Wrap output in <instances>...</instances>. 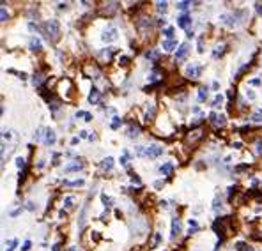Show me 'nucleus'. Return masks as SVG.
I'll return each instance as SVG.
<instances>
[{
    "mask_svg": "<svg viewBox=\"0 0 262 251\" xmlns=\"http://www.w3.org/2000/svg\"><path fill=\"white\" fill-rule=\"evenodd\" d=\"M44 32H46V37L55 43L57 39L60 37V27H59V21L57 20H50V21L44 23Z\"/></svg>",
    "mask_w": 262,
    "mask_h": 251,
    "instance_id": "obj_1",
    "label": "nucleus"
},
{
    "mask_svg": "<svg viewBox=\"0 0 262 251\" xmlns=\"http://www.w3.org/2000/svg\"><path fill=\"white\" fill-rule=\"evenodd\" d=\"M202 138H204V131H202V129H195V131H190L188 135H186V140H188V143H191V145L198 143Z\"/></svg>",
    "mask_w": 262,
    "mask_h": 251,
    "instance_id": "obj_2",
    "label": "nucleus"
},
{
    "mask_svg": "<svg viewBox=\"0 0 262 251\" xmlns=\"http://www.w3.org/2000/svg\"><path fill=\"white\" fill-rule=\"evenodd\" d=\"M161 154H163V147H159V145H149V147L145 149V156L151 158V159L159 158Z\"/></svg>",
    "mask_w": 262,
    "mask_h": 251,
    "instance_id": "obj_3",
    "label": "nucleus"
},
{
    "mask_svg": "<svg viewBox=\"0 0 262 251\" xmlns=\"http://www.w3.org/2000/svg\"><path fill=\"white\" fill-rule=\"evenodd\" d=\"M200 73H202V66L190 64V66L186 67V76H190V78H198L200 76Z\"/></svg>",
    "mask_w": 262,
    "mask_h": 251,
    "instance_id": "obj_4",
    "label": "nucleus"
},
{
    "mask_svg": "<svg viewBox=\"0 0 262 251\" xmlns=\"http://www.w3.org/2000/svg\"><path fill=\"white\" fill-rule=\"evenodd\" d=\"M188 51H190V46L188 44H181L179 48H177V51H175V60L177 62H181V60H184L186 59V55H188Z\"/></svg>",
    "mask_w": 262,
    "mask_h": 251,
    "instance_id": "obj_5",
    "label": "nucleus"
},
{
    "mask_svg": "<svg viewBox=\"0 0 262 251\" xmlns=\"http://www.w3.org/2000/svg\"><path fill=\"white\" fill-rule=\"evenodd\" d=\"M209 120H211L216 127H221V126H225V122H227V120H225V115H220V113H211L209 115Z\"/></svg>",
    "mask_w": 262,
    "mask_h": 251,
    "instance_id": "obj_6",
    "label": "nucleus"
},
{
    "mask_svg": "<svg viewBox=\"0 0 262 251\" xmlns=\"http://www.w3.org/2000/svg\"><path fill=\"white\" fill-rule=\"evenodd\" d=\"M117 9H119V4H117V2H108V4H104V7H101V12L110 16V14H114Z\"/></svg>",
    "mask_w": 262,
    "mask_h": 251,
    "instance_id": "obj_7",
    "label": "nucleus"
},
{
    "mask_svg": "<svg viewBox=\"0 0 262 251\" xmlns=\"http://www.w3.org/2000/svg\"><path fill=\"white\" fill-rule=\"evenodd\" d=\"M177 25H179L181 28H188L191 25V18L188 16V14H181V16L177 18Z\"/></svg>",
    "mask_w": 262,
    "mask_h": 251,
    "instance_id": "obj_8",
    "label": "nucleus"
},
{
    "mask_svg": "<svg viewBox=\"0 0 262 251\" xmlns=\"http://www.w3.org/2000/svg\"><path fill=\"white\" fill-rule=\"evenodd\" d=\"M220 20H221V23L229 25V27H234L235 23H237V21H235V14H221Z\"/></svg>",
    "mask_w": 262,
    "mask_h": 251,
    "instance_id": "obj_9",
    "label": "nucleus"
},
{
    "mask_svg": "<svg viewBox=\"0 0 262 251\" xmlns=\"http://www.w3.org/2000/svg\"><path fill=\"white\" fill-rule=\"evenodd\" d=\"M115 39H117V30H115V28H108V30L103 34V41H106V43L115 41Z\"/></svg>",
    "mask_w": 262,
    "mask_h": 251,
    "instance_id": "obj_10",
    "label": "nucleus"
},
{
    "mask_svg": "<svg viewBox=\"0 0 262 251\" xmlns=\"http://www.w3.org/2000/svg\"><path fill=\"white\" fill-rule=\"evenodd\" d=\"M83 168V163H82V159H78V161H75V163L71 164H67L64 168V172H75V170H82Z\"/></svg>",
    "mask_w": 262,
    "mask_h": 251,
    "instance_id": "obj_11",
    "label": "nucleus"
},
{
    "mask_svg": "<svg viewBox=\"0 0 262 251\" xmlns=\"http://www.w3.org/2000/svg\"><path fill=\"white\" fill-rule=\"evenodd\" d=\"M179 234H181V221L179 218H174V221H172V237H175Z\"/></svg>",
    "mask_w": 262,
    "mask_h": 251,
    "instance_id": "obj_12",
    "label": "nucleus"
},
{
    "mask_svg": "<svg viewBox=\"0 0 262 251\" xmlns=\"http://www.w3.org/2000/svg\"><path fill=\"white\" fill-rule=\"evenodd\" d=\"M55 140H57L55 133L51 131V129H48V131H46V136H44V142H46V145H53Z\"/></svg>",
    "mask_w": 262,
    "mask_h": 251,
    "instance_id": "obj_13",
    "label": "nucleus"
},
{
    "mask_svg": "<svg viewBox=\"0 0 262 251\" xmlns=\"http://www.w3.org/2000/svg\"><path fill=\"white\" fill-rule=\"evenodd\" d=\"M145 57H147L149 60H159V57H161V53H159L158 50H149L147 53H145Z\"/></svg>",
    "mask_w": 262,
    "mask_h": 251,
    "instance_id": "obj_14",
    "label": "nucleus"
},
{
    "mask_svg": "<svg viewBox=\"0 0 262 251\" xmlns=\"http://www.w3.org/2000/svg\"><path fill=\"white\" fill-rule=\"evenodd\" d=\"M175 46H177V41H175V39H168V41H165L163 43V48L167 50V51H172Z\"/></svg>",
    "mask_w": 262,
    "mask_h": 251,
    "instance_id": "obj_15",
    "label": "nucleus"
},
{
    "mask_svg": "<svg viewBox=\"0 0 262 251\" xmlns=\"http://www.w3.org/2000/svg\"><path fill=\"white\" fill-rule=\"evenodd\" d=\"M89 101H90V104H96L99 101V90L98 88H92V92L89 96Z\"/></svg>",
    "mask_w": 262,
    "mask_h": 251,
    "instance_id": "obj_16",
    "label": "nucleus"
},
{
    "mask_svg": "<svg viewBox=\"0 0 262 251\" xmlns=\"http://www.w3.org/2000/svg\"><path fill=\"white\" fill-rule=\"evenodd\" d=\"M159 170H161V173H163V175H172V170H174V164H172V163H165V164H163V166H161V168H159Z\"/></svg>",
    "mask_w": 262,
    "mask_h": 251,
    "instance_id": "obj_17",
    "label": "nucleus"
},
{
    "mask_svg": "<svg viewBox=\"0 0 262 251\" xmlns=\"http://www.w3.org/2000/svg\"><path fill=\"white\" fill-rule=\"evenodd\" d=\"M112 166H114V159H112V158H106V159L101 161V168H103V170H110Z\"/></svg>",
    "mask_w": 262,
    "mask_h": 251,
    "instance_id": "obj_18",
    "label": "nucleus"
},
{
    "mask_svg": "<svg viewBox=\"0 0 262 251\" xmlns=\"http://www.w3.org/2000/svg\"><path fill=\"white\" fill-rule=\"evenodd\" d=\"M30 50H32V51H39V50H41V41H39L37 37H34L32 41H30Z\"/></svg>",
    "mask_w": 262,
    "mask_h": 251,
    "instance_id": "obj_19",
    "label": "nucleus"
},
{
    "mask_svg": "<svg viewBox=\"0 0 262 251\" xmlns=\"http://www.w3.org/2000/svg\"><path fill=\"white\" fill-rule=\"evenodd\" d=\"M140 135V127L138 126H131L129 127V133H128V136L129 138H135V136H138Z\"/></svg>",
    "mask_w": 262,
    "mask_h": 251,
    "instance_id": "obj_20",
    "label": "nucleus"
},
{
    "mask_svg": "<svg viewBox=\"0 0 262 251\" xmlns=\"http://www.w3.org/2000/svg\"><path fill=\"white\" fill-rule=\"evenodd\" d=\"M206 99H207V88L202 87L198 90V101H206Z\"/></svg>",
    "mask_w": 262,
    "mask_h": 251,
    "instance_id": "obj_21",
    "label": "nucleus"
},
{
    "mask_svg": "<svg viewBox=\"0 0 262 251\" xmlns=\"http://www.w3.org/2000/svg\"><path fill=\"white\" fill-rule=\"evenodd\" d=\"M76 117H83L87 122H90V120H92V115L87 113V111H76Z\"/></svg>",
    "mask_w": 262,
    "mask_h": 251,
    "instance_id": "obj_22",
    "label": "nucleus"
},
{
    "mask_svg": "<svg viewBox=\"0 0 262 251\" xmlns=\"http://www.w3.org/2000/svg\"><path fill=\"white\" fill-rule=\"evenodd\" d=\"M251 120L253 122H262V110H259V111H255L251 115Z\"/></svg>",
    "mask_w": 262,
    "mask_h": 251,
    "instance_id": "obj_23",
    "label": "nucleus"
},
{
    "mask_svg": "<svg viewBox=\"0 0 262 251\" xmlns=\"http://www.w3.org/2000/svg\"><path fill=\"white\" fill-rule=\"evenodd\" d=\"M154 113H156V108H154V106H151V108L147 110V117H145V120H153L154 119Z\"/></svg>",
    "mask_w": 262,
    "mask_h": 251,
    "instance_id": "obj_24",
    "label": "nucleus"
},
{
    "mask_svg": "<svg viewBox=\"0 0 262 251\" xmlns=\"http://www.w3.org/2000/svg\"><path fill=\"white\" fill-rule=\"evenodd\" d=\"M221 103H223V96H216V97H214V101H213V106L214 108H218V106H221Z\"/></svg>",
    "mask_w": 262,
    "mask_h": 251,
    "instance_id": "obj_25",
    "label": "nucleus"
},
{
    "mask_svg": "<svg viewBox=\"0 0 262 251\" xmlns=\"http://www.w3.org/2000/svg\"><path fill=\"white\" fill-rule=\"evenodd\" d=\"M196 230H198V225H196L195 219H190V234H195Z\"/></svg>",
    "mask_w": 262,
    "mask_h": 251,
    "instance_id": "obj_26",
    "label": "nucleus"
},
{
    "mask_svg": "<svg viewBox=\"0 0 262 251\" xmlns=\"http://www.w3.org/2000/svg\"><path fill=\"white\" fill-rule=\"evenodd\" d=\"M167 6H168L167 2H158V4H156V9H158L159 12H165L167 11Z\"/></svg>",
    "mask_w": 262,
    "mask_h": 251,
    "instance_id": "obj_27",
    "label": "nucleus"
},
{
    "mask_svg": "<svg viewBox=\"0 0 262 251\" xmlns=\"http://www.w3.org/2000/svg\"><path fill=\"white\" fill-rule=\"evenodd\" d=\"M41 82H43V74H34V78H32V83L34 85H41Z\"/></svg>",
    "mask_w": 262,
    "mask_h": 251,
    "instance_id": "obj_28",
    "label": "nucleus"
},
{
    "mask_svg": "<svg viewBox=\"0 0 262 251\" xmlns=\"http://www.w3.org/2000/svg\"><path fill=\"white\" fill-rule=\"evenodd\" d=\"M191 6V2H177V7H179L181 11H184V9H188V7Z\"/></svg>",
    "mask_w": 262,
    "mask_h": 251,
    "instance_id": "obj_29",
    "label": "nucleus"
},
{
    "mask_svg": "<svg viewBox=\"0 0 262 251\" xmlns=\"http://www.w3.org/2000/svg\"><path fill=\"white\" fill-rule=\"evenodd\" d=\"M165 36H167V37H168V39H174V28H172V27H168V28H165Z\"/></svg>",
    "mask_w": 262,
    "mask_h": 251,
    "instance_id": "obj_30",
    "label": "nucleus"
},
{
    "mask_svg": "<svg viewBox=\"0 0 262 251\" xmlns=\"http://www.w3.org/2000/svg\"><path fill=\"white\" fill-rule=\"evenodd\" d=\"M120 122H122V120H120L119 117H114V120H112V129H117L120 126Z\"/></svg>",
    "mask_w": 262,
    "mask_h": 251,
    "instance_id": "obj_31",
    "label": "nucleus"
},
{
    "mask_svg": "<svg viewBox=\"0 0 262 251\" xmlns=\"http://www.w3.org/2000/svg\"><path fill=\"white\" fill-rule=\"evenodd\" d=\"M0 18H2V21H7V18H9V14H7L6 7H2V11H0Z\"/></svg>",
    "mask_w": 262,
    "mask_h": 251,
    "instance_id": "obj_32",
    "label": "nucleus"
},
{
    "mask_svg": "<svg viewBox=\"0 0 262 251\" xmlns=\"http://www.w3.org/2000/svg\"><path fill=\"white\" fill-rule=\"evenodd\" d=\"M101 200H103V203L106 205V207H108V205H112V198L106 197V195H103V197H101Z\"/></svg>",
    "mask_w": 262,
    "mask_h": 251,
    "instance_id": "obj_33",
    "label": "nucleus"
},
{
    "mask_svg": "<svg viewBox=\"0 0 262 251\" xmlns=\"http://www.w3.org/2000/svg\"><path fill=\"white\" fill-rule=\"evenodd\" d=\"M30 248H32V244H30V240H25V242H23V246H22V251H28V249H30Z\"/></svg>",
    "mask_w": 262,
    "mask_h": 251,
    "instance_id": "obj_34",
    "label": "nucleus"
},
{
    "mask_svg": "<svg viewBox=\"0 0 262 251\" xmlns=\"http://www.w3.org/2000/svg\"><path fill=\"white\" fill-rule=\"evenodd\" d=\"M119 64H120V66H128V64H129V59H128V57H120Z\"/></svg>",
    "mask_w": 262,
    "mask_h": 251,
    "instance_id": "obj_35",
    "label": "nucleus"
},
{
    "mask_svg": "<svg viewBox=\"0 0 262 251\" xmlns=\"http://www.w3.org/2000/svg\"><path fill=\"white\" fill-rule=\"evenodd\" d=\"M64 205H66V207H71V205H73V198L67 197V198L64 200Z\"/></svg>",
    "mask_w": 262,
    "mask_h": 251,
    "instance_id": "obj_36",
    "label": "nucleus"
},
{
    "mask_svg": "<svg viewBox=\"0 0 262 251\" xmlns=\"http://www.w3.org/2000/svg\"><path fill=\"white\" fill-rule=\"evenodd\" d=\"M14 248H16V240H11V242H9V248H7L6 251H14Z\"/></svg>",
    "mask_w": 262,
    "mask_h": 251,
    "instance_id": "obj_37",
    "label": "nucleus"
},
{
    "mask_svg": "<svg viewBox=\"0 0 262 251\" xmlns=\"http://www.w3.org/2000/svg\"><path fill=\"white\" fill-rule=\"evenodd\" d=\"M16 164H18V168H25V159L20 158V159L16 161Z\"/></svg>",
    "mask_w": 262,
    "mask_h": 251,
    "instance_id": "obj_38",
    "label": "nucleus"
},
{
    "mask_svg": "<svg viewBox=\"0 0 262 251\" xmlns=\"http://www.w3.org/2000/svg\"><path fill=\"white\" fill-rule=\"evenodd\" d=\"M255 150H257V154H262V140H260V142H257V149H255Z\"/></svg>",
    "mask_w": 262,
    "mask_h": 251,
    "instance_id": "obj_39",
    "label": "nucleus"
},
{
    "mask_svg": "<svg viewBox=\"0 0 262 251\" xmlns=\"http://www.w3.org/2000/svg\"><path fill=\"white\" fill-rule=\"evenodd\" d=\"M255 9H257L259 14H262V4H260V2H257V4H255Z\"/></svg>",
    "mask_w": 262,
    "mask_h": 251,
    "instance_id": "obj_40",
    "label": "nucleus"
},
{
    "mask_svg": "<svg viewBox=\"0 0 262 251\" xmlns=\"http://www.w3.org/2000/svg\"><path fill=\"white\" fill-rule=\"evenodd\" d=\"M214 209H216V211H218V209H221V202H220V200H214V205H213Z\"/></svg>",
    "mask_w": 262,
    "mask_h": 251,
    "instance_id": "obj_41",
    "label": "nucleus"
},
{
    "mask_svg": "<svg viewBox=\"0 0 262 251\" xmlns=\"http://www.w3.org/2000/svg\"><path fill=\"white\" fill-rule=\"evenodd\" d=\"M161 186H163V182H161V180H158V182H154V187H156V189H159Z\"/></svg>",
    "mask_w": 262,
    "mask_h": 251,
    "instance_id": "obj_42",
    "label": "nucleus"
},
{
    "mask_svg": "<svg viewBox=\"0 0 262 251\" xmlns=\"http://www.w3.org/2000/svg\"><path fill=\"white\" fill-rule=\"evenodd\" d=\"M246 97L248 99H255V94L253 92H246Z\"/></svg>",
    "mask_w": 262,
    "mask_h": 251,
    "instance_id": "obj_43",
    "label": "nucleus"
},
{
    "mask_svg": "<svg viewBox=\"0 0 262 251\" xmlns=\"http://www.w3.org/2000/svg\"><path fill=\"white\" fill-rule=\"evenodd\" d=\"M27 209H28V211H34V209H36V207H34V203H32V202H28Z\"/></svg>",
    "mask_w": 262,
    "mask_h": 251,
    "instance_id": "obj_44",
    "label": "nucleus"
},
{
    "mask_svg": "<svg viewBox=\"0 0 262 251\" xmlns=\"http://www.w3.org/2000/svg\"><path fill=\"white\" fill-rule=\"evenodd\" d=\"M234 96H235V92H234V90H229V99H232Z\"/></svg>",
    "mask_w": 262,
    "mask_h": 251,
    "instance_id": "obj_45",
    "label": "nucleus"
},
{
    "mask_svg": "<svg viewBox=\"0 0 262 251\" xmlns=\"http://www.w3.org/2000/svg\"><path fill=\"white\" fill-rule=\"evenodd\" d=\"M53 251H60V244H55L53 246Z\"/></svg>",
    "mask_w": 262,
    "mask_h": 251,
    "instance_id": "obj_46",
    "label": "nucleus"
}]
</instances>
